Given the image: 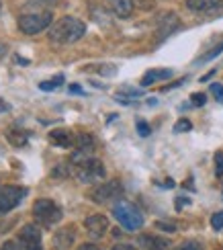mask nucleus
<instances>
[{
    "label": "nucleus",
    "mask_w": 223,
    "mask_h": 250,
    "mask_svg": "<svg viewBox=\"0 0 223 250\" xmlns=\"http://www.w3.org/2000/svg\"><path fill=\"white\" fill-rule=\"evenodd\" d=\"M86 33V25L76 17H61L58 23L51 25L49 29V41L58 45H70L76 43L78 39L84 37Z\"/></svg>",
    "instance_id": "1"
},
{
    "label": "nucleus",
    "mask_w": 223,
    "mask_h": 250,
    "mask_svg": "<svg viewBox=\"0 0 223 250\" xmlns=\"http://www.w3.org/2000/svg\"><path fill=\"white\" fill-rule=\"evenodd\" d=\"M113 215L117 217V222H119L127 232H135V230H140V228L143 226V215L142 211L137 209V207L129 201H117L115 207H113Z\"/></svg>",
    "instance_id": "2"
},
{
    "label": "nucleus",
    "mask_w": 223,
    "mask_h": 250,
    "mask_svg": "<svg viewBox=\"0 0 223 250\" xmlns=\"http://www.w3.org/2000/svg\"><path fill=\"white\" fill-rule=\"evenodd\" d=\"M33 217H35V222L41 224V226H45V228H51V226H56L61 222V209H60V205L54 203L51 199H37L33 203Z\"/></svg>",
    "instance_id": "3"
},
{
    "label": "nucleus",
    "mask_w": 223,
    "mask_h": 250,
    "mask_svg": "<svg viewBox=\"0 0 223 250\" xmlns=\"http://www.w3.org/2000/svg\"><path fill=\"white\" fill-rule=\"evenodd\" d=\"M51 15L49 10H43V13H29V15H20L17 25L19 31L25 35H37L41 31H45L51 25Z\"/></svg>",
    "instance_id": "4"
},
{
    "label": "nucleus",
    "mask_w": 223,
    "mask_h": 250,
    "mask_svg": "<svg viewBox=\"0 0 223 250\" xmlns=\"http://www.w3.org/2000/svg\"><path fill=\"white\" fill-rule=\"evenodd\" d=\"M74 166H76L74 172H76L80 183H97V181L104 179V166L97 158H86V160H82Z\"/></svg>",
    "instance_id": "5"
},
{
    "label": "nucleus",
    "mask_w": 223,
    "mask_h": 250,
    "mask_svg": "<svg viewBox=\"0 0 223 250\" xmlns=\"http://www.w3.org/2000/svg\"><path fill=\"white\" fill-rule=\"evenodd\" d=\"M27 189L25 187H17V185H4L0 189V215H4L8 211H13L15 207L25 199Z\"/></svg>",
    "instance_id": "6"
},
{
    "label": "nucleus",
    "mask_w": 223,
    "mask_h": 250,
    "mask_svg": "<svg viewBox=\"0 0 223 250\" xmlns=\"http://www.w3.org/2000/svg\"><path fill=\"white\" fill-rule=\"evenodd\" d=\"M121 195H123V187L119 181H104L90 191V199L94 203H107V201L117 199V197H121Z\"/></svg>",
    "instance_id": "7"
},
{
    "label": "nucleus",
    "mask_w": 223,
    "mask_h": 250,
    "mask_svg": "<svg viewBox=\"0 0 223 250\" xmlns=\"http://www.w3.org/2000/svg\"><path fill=\"white\" fill-rule=\"evenodd\" d=\"M84 226H86V232L90 238H94V240H99V238H102L104 234H107L109 230V220L101 213H94L90 217H86L84 220Z\"/></svg>",
    "instance_id": "8"
},
{
    "label": "nucleus",
    "mask_w": 223,
    "mask_h": 250,
    "mask_svg": "<svg viewBox=\"0 0 223 250\" xmlns=\"http://www.w3.org/2000/svg\"><path fill=\"white\" fill-rule=\"evenodd\" d=\"M76 242V228L66 226L54 234V250H70Z\"/></svg>",
    "instance_id": "9"
},
{
    "label": "nucleus",
    "mask_w": 223,
    "mask_h": 250,
    "mask_svg": "<svg viewBox=\"0 0 223 250\" xmlns=\"http://www.w3.org/2000/svg\"><path fill=\"white\" fill-rule=\"evenodd\" d=\"M19 244L20 246H33V244H41V230L35 224H27L20 228L19 232Z\"/></svg>",
    "instance_id": "10"
},
{
    "label": "nucleus",
    "mask_w": 223,
    "mask_h": 250,
    "mask_svg": "<svg viewBox=\"0 0 223 250\" xmlns=\"http://www.w3.org/2000/svg\"><path fill=\"white\" fill-rule=\"evenodd\" d=\"M49 142L58 146V148H74L76 144V135H74L70 129H51L49 131Z\"/></svg>",
    "instance_id": "11"
},
{
    "label": "nucleus",
    "mask_w": 223,
    "mask_h": 250,
    "mask_svg": "<svg viewBox=\"0 0 223 250\" xmlns=\"http://www.w3.org/2000/svg\"><path fill=\"white\" fill-rule=\"evenodd\" d=\"M137 244L143 246L145 250H168L170 242L166 238H160V236H152V234H142L137 238Z\"/></svg>",
    "instance_id": "12"
},
{
    "label": "nucleus",
    "mask_w": 223,
    "mask_h": 250,
    "mask_svg": "<svg viewBox=\"0 0 223 250\" xmlns=\"http://www.w3.org/2000/svg\"><path fill=\"white\" fill-rule=\"evenodd\" d=\"M172 76V70L168 68H156V70H147L143 78H142V86H150L154 82H160V80H166Z\"/></svg>",
    "instance_id": "13"
},
{
    "label": "nucleus",
    "mask_w": 223,
    "mask_h": 250,
    "mask_svg": "<svg viewBox=\"0 0 223 250\" xmlns=\"http://www.w3.org/2000/svg\"><path fill=\"white\" fill-rule=\"evenodd\" d=\"M4 135L15 148H23V146H27V142H29V133L25 129H20V127H8L4 131Z\"/></svg>",
    "instance_id": "14"
},
{
    "label": "nucleus",
    "mask_w": 223,
    "mask_h": 250,
    "mask_svg": "<svg viewBox=\"0 0 223 250\" xmlns=\"http://www.w3.org/2000/svg\"><path fill=\"white\" fill-rule=\"evenodd\" d=\"M178 27H180V21H178V17L174 13L162 15V19H160V37H168Z\"/></svg>",
    "instance_id": "15"
},
{
    "label": "nucleus",
    "mask_w": 223,
    "mask_h": 250,
    "mask_svg": "<svg viewBox=\"0 0 223 250\" xmlns=\"http://www.w3.org/2000/svg\"><path fill=\"white\" fill-rule=\"evenodd\" d=\"M111 6L115 15L121 19H129L133 13V0H111Z\"/></svg>",
    "instance_id": "16"
},
{
    "label": "nucleus",
    "mask_w": 223,
    "mask_h": 250,
    "mask_svg": "<svg viewBox=\"0 0 223 250\" xmlns=\"http://www.w3.org/2000/svg\"><path fill=\"white\" fill-rule=\"evenodd\" d=\"M217 4V0H186V6L195 13H205V10H211Z\"/></svg>",
    "instance_id": "17"
},
{
    "label": "nucleus",
    "mask_w": 223,
    "mask_h": 250,
    "mask_svg": "<svg viewBox=\"0 0 223 250\" xmlns=\"http://www.w3.org/2000/svg\"><path fill=\"white\" fill-rule=\"evenodd\" d=\"M61 82H63V74H58L56 78L41 82L39 88H41V90H45V92H47V90H56V88H60V86H61Z\"/></svg>",
    "instance_id": "18"
},
{
    "label": "nucleus",
    "mask_w": 223,
    "mask_h": 250,
    "mask_svg": "<svg viewBox=\"0 0 223 250\" xmlns=\"http://www.w3.org/2000/svg\"><path fill=\"white\" fill-rule=\"evenodd\" d=\"M221 51H223V41H221L219 45H215V47L211 49V51H207V54H203V56H201V58L195 62V64H205V62H211L213 58H217V56L221 54Z\"/></svg>",
    "instance_id": "19"
},
{
    "label": "nucleus",
    "mask_w": 223,
    "mask_h": 250,
    "mask_svg": "<svg viewBox=\"0 0 223 250\" xmlns=\"http://www.w3.org/2000/svg\"><path fill=\"white\" fill-rule=\"evenodd\" d=\"M190 129H193V123H190L188 119H180L174 125V131L176 133H184V131H190Z\"/></svg>",
    "instance_id": "20"
},
{
    "label": "nucleus",
    "mask_w": 223,
    "mask_h": 250,
    "mask_svg": "<svg viewBox=\"0 0 223 250\" xmlns=\"http://www.w3.org/2000/svg\"><path fill=\"white\" fill-rule=\"evenodd\" d=\"M190 103H193L195 107H203L207 103V97L203 95V92H193V95H190Z\"/></svg>",
    "instance_id": "21"
},
{
    "label": "nucleus",
    "mask_w": 223,
    "mask_h": 250,
    "mask_svg": "<svg viewBox=\"0 0 223 250\" xmlns=\"http://www.w3.org/2000/svg\"><path fill=\"white\" fill-rule=\"evenodd\" d=\"M174 250H203V246H201L199 242H195V240H186L180 246H176Z\"/></svg>",
    "instance_id": "22"
},
{
    "label": "nucleus",
    "mask_w": 223,
    "mask_h": 250,
    "mask_svg": "<svg viewBox=\"0 0 223 250\" xmlns=\"http://www.w3.org/2000/svg\"><path fill=\"white\" fill-rule=\"evenodd\" d=\"M211 228H213V230H221L223 228V211L213 213V217H211Z\"/></svg>",
    "instance_id": "23"
},
{
    "label": "nucleus",
    "mask_w": 223,
    "mask_h": 250,
    "mask_svg": "<svg viewBox=\"0 0 223 250\" xmlns=\"http://www.w3.org/2000/svg\"><path fill=\"white\" fill-rule=\"evenodd\" d=\"M150 131H152V129H150V125H147L145 121H142V119L137 121V133H140L142 138H147V135H150Z\"/></svg>",
    "instance_id": "24"
},
{
    "label": "nucleus",
    "mask_w": 223,
    "mask_h": 250,
    "mask_svg": "<svg viewBox=\"0 0 223 250\" xmlns=\"http://www.w3.org/2000/svg\"><path fill=\"white\" fill-rule=\"evenodd\" d=\"M215 174L217 176H223V152H217L215 154Z\"/></svg>",
    "instance_id": "25"
},
{
    "label": "nucleus",
    "mask_w": 223,
    "mask_h": 250,
    "mask_svg": "<svg viewBox=\"0 0 223 250\" xmlns=\"http://www.w3.org/2000/svg\"><path fill=\"white\" fill-rule=\"evenodd\" d=\"M51 174H54V176H68V174H70V168H68V164H63V162H61V164H60L58 168H56L54 172H51Z\"/></svg>",
    "instance_id": "26"
},
{
    "label": "nucleus",
    "mask_w": 223,
    "mask_h": 250,
    "mask_svg": "<svg viewBox=\"0 0 223 250\" xmlns=\"http://www.w3.org/2000/svg\"><path fill=\"white\" fill-rule=\"evenodd\" d=\"M123 95H129V97H140V95H142V90H137V88H129V86H125V88H121V90H119V97H123Z\"/></svg>",
    "instance_id": "27"
},
{
    "label": "nucleus",
    "mask_w": 223,
    "mask_h": 250,
    "mask_svg": "<svg viewBox=\"0 0 223 250\" xmlns=\"http://www.w3.org/2000/svg\"><path fill=\"white\" fill-rule=\"evenodd\" d=\"M0 250H23L19 244V240H10V242H4L2 246H0Z\"/></svg>",
    "instance_id": "28"
},
{
    "label": "nucleus",
    "mask_w": 223,
    "mask_h": 250,
    "mask_svg": "<svg viewBox=\"0 0 223 250\" xmlns=\"http://www.w3.org/2000/svg\"><path fill=\"white\" fill-rule=\"evenodd\" d=\"M156 228H162L164 232H170V234L176 232V226L174 224H168V222H156Z\"/></svg>",
    "instance_id": "29"
},
{
    "label": "nucleus",
    "mask_w": 223,
    "mask_h": 250,
    "mask_svg": "<svg viewBox=\"0 0 223 250\" xmlns=\"http://www.w3.org/2000/svg\"><path fill=\"white\" fill-rule=\"evenodd\" d=\"M211 92L217 97V101H223V86L221 84H217V82L215 84H211Z\"/></svg>",
    "instance_id": "30"
},
{
    "label": "nucleus",
    "mask_w": 223,
    "mask_h": 250,
    "mask_svg": "<svg viewBox=\"0 0 223 250\" xmlns=\"http://www.w3.org/2000/svg\"><path fill=\"white\" fill-rule=\"evenodd\" d=\"M113 250H137V248L131 244H117V246H113Z\"/></svg>",
    "instance_id": "31"
},
{
    "label": "nucleus",
    "mask_w": 223,
    "mask_h": 250,
    "mask_svg": "<svg viewBox=\"0 0 223 250\" xmlns=\"http://www.w3.org/2000/svg\"><path fill=\"white\" fill-rule=\"evenodd\" d=\"M188 203H190L188 199H176V209L180 211V209H182V207H184V205H188Z\"/></svg>",
    "instance_id": "32"
},
{
    "label": "nucleus",
    "mask_w": 223,
    "mask_h": 250,
    "mask_svg": "<svg viewBox=\"0 0 223 250\" xmlns=\"http://www.w3.org/2000/svg\"><path fill=\"white\" fill-rule=\"evenodd\" d=\"M6 51H8V45H6V43H2V41H0V60H2V58L6 56Z\"/></svg>",
    "instance_id": "33"
},
{
    "label": "nucleus",
    "mask_w": 223,
    "mask_h": 250,
    "mask_svg": "<svg viewBox=\"0 0 223 250\" xmlns=\"http://www.w3.org/2000/svg\"><path fill=\"white\" fill-rule=\"evenodd\" d=\"M70 92H74V95H84V90H82L80 86H76V84L70 86Z\"/></svg>",
    "instance_id": "34"
},
{
    "label": "nucleus",
    "mask_w": 223,
    "mask_h": 250,
    "mask_svg": "<svg viewBox=\"0 0 223 250\" xmlns=\"http://www.w3.org/2000/svg\"><path fill=\"white\" fill-rule=\"evenodd\" d=\"M213 76H215V70H211V72H209V74H205L203 78H201V82H207L209 78H213Z\"/></svg>",
    "instance_id": "35"
},
{
    "label": "nucleus",
    "mask_w": 223,
    "mask_h": 250,
    "mask_svg": "<svg viewBox=\"0 0 223 250\" xmlns=\"http://www.w3.org/2000/svg\"><path fill=\"white\" fill-rule=\"evenodd\" d=\"M78 250H99L97 246H92V244H84V246H80Z\"/></svg>",
    "instance_id": "36"
},
{
    "label": "nucleus",
    "mask_w": 223,
    "mask_h": 250,
    "mask_svg": "<svg viewBox=\"0 0 223 250\" xmlns=\"http://www.w3.org/2000/svg\"><path fill=\"white\" fill-rule=\"evenodd\" d=\"M8 109H10V107L6 105V103H2V101H0V111H8Z\"/></svg>",
    "instance_id": "37"
},
{
    "label": "nucleus",
    "mask_w": 223,
    "mask_h": 250,
    "mask_svg": "<svg viewBox=\"0 0 223 250\" xmlns=\"http://www.w3.org/2000/svg\"><path fill=\"white\" fill-rule=\"evenodd\" d=\"M41 2H56V0H41Z\"/></svg>",
    "instance_id": "38"
}]
</instances>
